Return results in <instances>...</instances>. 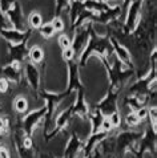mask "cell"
Wrapping results in <instances>:
<instances>
[{"instance_id": "16", "label": "cell", "mask_w": 157, "mask_h": 158, "mask_svg": "<svg viewBox=\"0 0 157 158\" xmlns=\"http://www.w3.org/2000/svg\"><path fill=\"white\" fill-rule=\"evenodd\" d=\"M32 29H25V31H17L14 28L10 29H3L0 31V36L8 44H20L23 41H28V39L31 37Z\"/></svg>"}, {"instance_id": "12", "label": "cell", "mask_w": 157, "mask_h": 158, "mask_svg": "<svg viewBox=\"0 0 157 158\" xmlns=\"http://www.w3.org/2000/svg\"><path fill=\"white\" fill-rule=\"evenodd\" d=\"M28 41H23L20 44H8V53L6 57V63L4 64H10V63H27L28 61Z\"/></svg>"}, {"instance_id": "9", "label": "cell", "mask_w": 157, "mask_h": 158, "mask_svg": "<svg viewBox=\"0 0 157 158\" xmlns=\"http://www.w3.org/2000/svg\"><path fill=\"white\" fill-rule=\"evenodd\" d=\"M45 114H47L45 106L39 108V109H36V110H33V112H29L28 114L19 122L20 128L23 129V131H24V133L27 134V135L32 137L33 131L36 130V128H37L39 125H40V122L44 121Z\"/></svg>"}, {"instance_id": "28", "label": "cell", "mask_w": 157, "mask_h": 158, "mask_svg": "<svg viewBox=\"0 0 157 158\" xmlns=\"http://www.w3.org/2000/svg\"><path fill=\"white\" fill-rule=\"evenodd\" d=\"M69 0H55V17H60L64 10L69 8Z\"/></svg>"}, {"instance_id": "15", "label": "cell", "mask_w": 157, "mask_h": 158, "mask_svg": "<svg viewBox=\"0 0 157 158\" xmlns=\"http://www.w3.org/2000/svg\"><path fill=\"white\" fill-rule=\"evenodd\" d=\"M109 41L112 45V52L115 55V59H117L125 68H133L132 64V55H130L129 49L125 45H123L121 43H119L115 37L109 36Z\"/></svg>"}, {"instance_id": "17", "label": "cell", "mask_w": 157, "mask_h": 158, "mask_svg": "<svg viewBox=\"0 0 157 158\" xmlns=\"http://www.w3.org/2000/svg\"><path fill=\"white\" fill-rule=\"evenodd\" d=\"M88 113H89V108H88V104L85 102L84 88H81V89H78L76 92L75 102L72 104V116L83 118V120L87 121L88 120Z\"/></svg>"}, {"instance_id": "39", "label": "cell", "mask_w": 157, "mask_h": 158, "mask_svg": "<svg viewBox=\"0 0 157 158\" xmlns=\"http://www.w3.org/2000/svg\"><path fill=\"white\" fill-rule=\"evenodd\" d=\"M63 60L64 61H68V60H73V59H76L75 57V53H73V51H72V48H68V49H65L63 51Z\"/></svg>"}, {"instance_id": "14", "label": "cell", "mask_w": 157, "mask_h": 158, "mask_svg": "<svg viewBox=\"0 0 157 158\" xmlns=\"http://www.w3.org/2000/svg\"><path fill=\"white\" fill-rule=\"evenodd\" d=\"M6 16H7L8 21L11 23L14 29H17V31L28 29L27 28V21H25V19H24V14H23V10H21V6H20L19 2H16L14 6L8 10Z\"/></svg>"}, {"instance_id": "42", "label": "cell", "mask_w": 157, "mask_h": 158, "mask_svg": "<svg viewBox=\"0 0 157 158\" xmlns=\"http://www.w3.org/2000/svg\"><path fill=\"white\" fill-rule=\"evenodd\" d=\"M0 158H11L8 149L2 143H0Z\"/></svg>"}, {"instance_id": "7", "label": "cell", "mask_w": 157, "mask_h": 158, "mask_svg": "<svg viewBox=\"0 0 157 158\" xmlns=\"http://www.w3.org/2000/svg\"><path fill=\"white\" fill-rule=\"evenodd\" d=\"M144 2L145 0H133L126 7V17H125V21L123 23V31L126 36H129L136 29L138 21H140L141 14H142Z\"/></svg>"}, {"instance_id": "23", "label": "cell", "mask_w": 157, "mask_h": 158, "mask_svg": "<svg viewBox=\"0 0 157 158\" xmlns=\"http://www.w3.org/2000/svg\"><path fill=\"white\" fill-rule=\"evenodd\" d=\"M145 104H146V100L140 98V97H137V96L128 94L124 98V105L126 108H129V110L133 112V113H136L137 110H140L141 108H144Z\"/></svg>"}, {"instance_id": "24", "label": "cell", "mask_w": 157, "mask_h": 158, "mask_svg": "<svg viewBox=\"0 0 157 158\" xmlns=\"http://www.w3.org/2000/svg\"><path fill=\"white\" fill-rule=\"evenodd\" d=\"M69 19H71V29L72 27L75 25L77 17L80 16V14L83 11H84V3L80 2V0H71V3H69Z\"/></svg>"}, {"instance_id": "21", "label": "cell", "mask_w": 157, "mask_h": 158, "mask_svg": "<svg viewBox=\"0 0 157 158\" xmlns=\"http://www.w3.org/2000/svg\"><path fill=\"white\" fill-rule=\"evenodd\" d=\"M121 6H115V7H111L108 11H104V12H100V14H95L93 17V21L92 23H100V24H109L112 21H115L119 19V16L121 14Z\"/></svg>"}, {"instance_id": "29", "label": "cell", "mask_w": 157, "mask_h": 158, "mask_svg": "<svg viewBox=\"0 0 157 158\" xmlns=\"http://www.w3.org/2000/svg\"><path fill=\"white\" fill-rule=\"evenodd\" d=\"M39 33H40L41 37H44V39H51L56 32H55L53 27L51 25V23H45L39 28Z\"/></svg>"}, {"instance_id": "22", "label": "cell", "mask_w": 157, "mask_h": 158, "mask_svg": "<svg viewBox=\"0 0 157 158\" xmlns=\"http://www.w3.org/2000/svg\"><path fill=\"white\" fill-rule=\"evenodd\" d=\"M104 118H105V117L103 116V113L100 110H97L96 108H93L92 110H89V113H88V121L91 122V126H92V129H91V134L100 131Z\"/></svg>"}, {"instance_id": "41", "label": "cell", "mask_w": 157, "mask_h": 158, "mask_svg": "<svg viewBox=\"0 0 157 158\" xmlns=\"http://www.w3.org/2000/svg\"><path fill=\"white\" fill-rule=\"evenodd\" d=\"M136 116L138 117V120L142 122L144 120H145V118H148V108H146V106L141 108L140 110H137V112H136Z\"/></svg>"}, {"instance_id": "4", "label": "cell", "mask_w": 157, "mask_h": 158, "mask_svg": "<svg viewBox=\"0 0 157 158\" xmlns=\"http://www.w3.org/2000/svg\"><path fill=\"white\" fill-rule=\"evenodd\" d=\"M39 93H40V97L45 101V105H44L47 109V114L44 118V135H45L48 133V129L51 128L56 108L59 106V104L62 102L63 100L68 97V94L65 93V90L62 92V93H55V92H48V90H39Z\"/></svg>"}, {"instance_id": "10", "label": "cell", "mask_w": 157, "mask_h": 158, "mask_svg": "<svg viewBox=\"0 0 157 158\" xmlns=\"http://www.w3.org/2000/svg\"><path fill=\"white\" fill-rule=\"evenodd\" d=\"M121 90L113 89V88H108V92L104 97L99 101V104L96 105V109L103 113L104 117H109L113 113L119 112V108H117V98H119Z\"/></svg>"}, {"instance_id": "32", "label": "cell", "mask_w": 157, "mask_h": 158, "mask_svg": "<svg viewBox=\"0 0 157 158\" xmlns=\"http://www.w3.org/2000/svg\"><path fill=\"white\" fill-rule=\"evenodd\" d=\"M57 41H59V45H60V48H62V51L68 49V48H71V45H72V40L65 33L60 35L59 39H57Z\"/></svg>"}, {"instance_id": "43", "label": "cell", "mask_w": 157, "mask_h": 158, "mask_svg": "<svg viewBox=\"0 0 157 158\" xmlns=\"http://www.w3.org/2000/svg\"><path fill=\"white\" fill-rule=\"evenodd\" d=\"M132 2H133V0H123V2H121V3H123V4H121V8H123V10H126V7H128Z\"/></svg>"}, {"instance_id": "13", "label": "cell", "mask_w": 157, "mask_h": 158, "mask_svg": "<svg viewBox=\"0 0 157 158\" xmlns=\"http://www.w3.org/2000/svg\"><path fill=\"white\" fill-rule=\"evenodd\" d=\"M72 104L69 105L68 108H65L64 110H62L59 113V116L56 117L55 120V124L53 126L55 128L52 129V131H49V133H47L44 137H45V141H51L52 138L55 137V135H57L59 133H62L63 130H65V128L69 125V121H71L72 118Z\"/></svg>"}, {"instance_id": "44", "label": "cell", "mask_w": 157, "mask_h": 158, "mask_svg": "<svg viewBox=\"0 0 157 158\" xmlns=\"http://www.w3.org/2000/svg\"><path fill=\"white\" fill-rule=\"evenodd\" d=\"M37 158H55V157L51 156V154H47V153H41V154Z\"/></svg>"}, {"instance_id": "46", "label": "cell", "mask_w": 157, "mask_h": 158, "mask_svg": "<svg viewBox=\"0 0 157 158\" xmlns=\"http://www.w3.org/2000/svg\"><path fill=\"white\" fill-rule=\"evenodd\" d=\"M103 158H112V157H109V156H105V157H103Z\"/></svg>"}, {"instance_id": "47", "label": "cell", "mask_w": 157, "mask_h": 158, "mask_svg": "<svg viewBox=\"0 0 157 158\" xmlns=\"http://www.w3.org/2000/svg\"><path fill=\"white\" fill-rule=\"evenodd\" d=\"M0 110H2V104H0Z\"/></svg>"}, {"instance_id": "26", "label": "cell", "mask_w": 157, "mask_h": 158, "mask_svg": "<svg viewBox=\"0 0 157 158\" xmlns=\"http://www.w3.org/2000/svg\"><path fill=\"white\" fill-rule=\"evenodd\" d=\"M27 24H28L29 29H39L40 28L41 25L44 24V20H43V16H41L40 12H37V11L31 12L28 16V19H27Z\"/></svg>"}, {"instance_id": "11", "label": "cell", "mask_w": 157, "mask_h": 158, "mask_svg": "<svg viewBox=\"0 0 157 158\" xmlns=\"http://www.w3.org/2000/svg\"><path fill=\"white\" fill-rule=\"evenodd\" d=\"M67 63V71H68V85L65 89V93L68 96H71L72 93H76L78 89L84 88L80 78V67L77 64V60H68Z\"/></svg>"}, {"instance_id": "35", "label": "cell", "mask_w": 157, "mask_h": 158, "mask_svg": "<svg viewBox=\"0 0 157 158\" xmlns=\"http://www.w3.org/2000/svg\"><path fill=\"white\" fill-rule=\"evenodd\" d=\"M108 120H109V122H111V125H112L113 129L119 128L120 124H121V117H120V113L119 112H116V113H113V114H111L109 117H108Z\"/></svg>"}, {"instance_id": "36", "label": "cell", "mask_w": 157, "mask_h": 158, "mask_svg": "<svg viewBox=\"0 0 157 158\" xmlns=\"http://www.w3.org/2000/svg\"><path fill=\"white\" fill-rule=\"evenodd\" d=\"M10 28H12V25H11L10 21H8L6 14L0 12V31H3V29H10Z\"/></svg>"}, {"instance_id": "30", "label": "cell", "mask_w": 157, "mask_h": 158, "mask_svg": "<svg viewBox=\"0 0 157 158\" xmlns=\"http://www.w3.org/2000/svg\"><path fill=\"white\" fill-rule=\"evenodd\" d=\"M148 118H149V126L156 129V125H157V106L148 108Z\"/></svg>"}, {"instance_id": "2", "label": "cell", "mask_w": 157, "mask_h": 158, "mask_svg": "<svg viewBox=\"0 0 157 158\" xmlns=\"http://www.w3.org/2000/svg\"><path fill=\"white\" fill-rule=\"evenodd\" d=\"M100 60H101L104 68H105V71H107L108 80H109V88L121 90L123 86L126 84V81L133 76L134 69L133 68H125L117 59L113 60L112 65L108 64L107 59H100Z\"/></svg>"}, {"instance_id": "3", "label": "cell", "mask_w": 157, "mask_h": 158, "mask_svg": "<svg viewBox=\"0 0 157 158\" xmlns=\"http://www.w3.org/2000/svg\"><path fill=\"white\" fill-rule=\"evenodd\" d=\"M141 133L138 131L125 130L115 135V158H123L126 153L133 152L137 141L141 138Z\"/></svg>"}, {"instance_id": "19", "label": "cell", "mask_w": 157, "mask_h": 158, "mask_svg": "<svg viewBox=\"0 0 157 158\" xmlns=\"http://www.w3.org/2000/svg\"><path fill=\"white\" fill-rule=\"evenodd\" d=\"M21 64L19 63H10V64H4L0 68V74L3 77H6L10 82H15V84H20L23 73H21Z\"/></svg>"}, {"instance_id": "45", "label": "cell", "mask_w": 157, "mask_h": 158, "mask_svg": "<svg viewBox=\"0 0 157 158\" xmlns=\"http://www.w3.org/2000/svg\"><path fill=\"white\" fill-rule=\"evenodd\" d=\"M100 2H105L107 3V0H100ZM119 2H123V0H119Z\"/></svg>"}, {"instance_id": "25", "label": "cell", "mask_w": 157, "mask_h": 158, "mask_svg": "<svg viewBox=\"0 0 157 158\" xmlns=\"http://www.w3.org/2000/svg\"><path fill=\"white\" fill-rule=\"evenodd\" d=\"M44 60V51L41 47L33 45L31 48H28V61L32 64H40Z\"/></svg>"}, {"instance_id": "33", "label": "cell", "mask_w": 157, "mask_h": 158, "mask_svg": "<svg viewBox=\"0 0 157 158\" xmlns=\"http://www.w3.org/2000/svg\"><path fill=\"white\" fill-rule=\"evenodd\" d=\"M51 25L53 27V29H55V32H62V31H64V21L62 20V17H53L51 21Z\"/></svg>"}, {"instance_id": "50", "label": "cell", "mask_w": 157, "mask_h": 158, "mask_svg": "<svg viewBox=\"0 0 157 158\" xmlns=\"http://www.w3.org/2000/svg\"><path fill=\"white\" fill-rule=\"evenodd\" d=\"M144 158H145V157H144Z\"/></svg>"}, {"instance_id": "48", "label": "cell", "mask_w": 157, "mask_h": 158, "mask_svg": "<svg viewBox=\"0 0 157 158\" xmlns=\"http://www.w3.org/2000/svg\"><path fill=\"white\" fill-rule=\"evenodd\" d=\"M112 158H115V157H112Z\"/></svg>"}, {"instance_id": "38", "label": "cell", "mask_w": 157, "mask_h": 158, "mask_svg": "<svg viewBox=\"0 0 157 158\" xmlns=\"http://www.w3.org/2000/svg\"><path fill=\"white\" fill-rule=\"evenodd\" d=\"M7 131H8V120L6 117L0 116V137L7 134Z\"/></svg>"}, {"instance_id": "1", "label": "cell", "mask_w": 157, "mask_h": 158, "mask_svg": "<svg viewBox=\"0 0 157 158\" xmlns=\"http://www.w3.org/2000/svg\"><path fill=\"white\" fill-rule=\"evenodd\" d=\"M113 55L112 52V45L109 41V36L105 35V36H100V35L96 33V31L93 29L91 32L89 40L87 43L85 48L83 49L81 55L78 56L77 59V64L78 67L84 68L87 65V61H88L92 56H97L99 59H107L109 60V57Z\"/></svg>"}, {"instance_id": "5", "label": "cell", "mask_w": 157, "mask_h": 158, "mask_svg": "<svg viewBox=\"0 0 157 158\" xmlns=\"http://www.w3.org/2000/svg\"><path fill=\"white\" fill-rule=\"evenodd\" d=\"M16 152L20 158H37L36 146H35L33 138L27 135L20 128V125L15 130V137H14Z\"/></svg>"}, {"instance_id": "20", "label": "cell", "mask_w": 157, "mask_h": 158, "mask_svg": "<svg viewBox=\"0 0 157 158\" xmlns=\"http://www.w3.org/2000/svg\"><path fill=\"white\" fill-rule=\"evenodd\" d=\"M24 73H25V78H27L28 85L31 86V89L33 92H39L40 90V71L35 64L27 61L24 65Z\"/></svg>"}, {"instance_id": "8", "label": "cell", "mask_w": 157, "mask_h": 158, "mask_svg": "<svg viewBox=\"0 0 157 158\" xmlns=\"http://www.w3.org/2000/svg\"><path fill=\"white\" fill-rule=\"evenodd\" d=\"M146 152L152 153L153 157H156V129H153L152 126H149L145 133L141 135L132 153L134 158H144V154Z\"/></svg>"}, {"instance_id": "18", "label": "cell", "mask_w": 157, "mask_h": 158, "mask_svg": "<svg viewBox=\"0 0 157 158\" xmlns=\"http://www.w3.org/2000/svg\"><path fill=\"white\" fill-rule=\"evenodd\" d=\"M83 146H84V142H83V139L80 138V135L77 133H72V135L69 137L67 146L64 149L63 158H81Z\"/></svg>"}, {"instance_id": "27", "label": "cell", "mask_w": 157, "mask_h": 158, "mask_svg": "<svg viewBox=\"0 0 157 158\" xmlns=\"http://www.w3.org/2000/svg\"><path fill=\"white\" fill-rule=\"evenodd\" d=\"M14 109L19 114H24L28 109V101L24 96H17L14 100Z\"/></svg>"}, {"instance_id": "37", "label": "cell", "mask_w": 157, "mask_h": 158, "mask_svg": "<svg viewBox=\"0 0 157 158\" xmlns=\"http://www.w3.org/2000/svg\"><path fill=\"white\" fill-rule=\"evenodd\" d=\"M8 90H10V81L0 74V93L4 94V93H7Z\"/></svg>"}, {"instance_id": "40", "label": "cell", "mask_w": 157, "mask_h": 158, "mask_svg": "<svg viewBox=\"0 0 157 158\" xmlns=\"http://www.w3.org/2000/svg\"><path fill=\"white\" fill-rule=\"evenodd\" d=\"M112 125H111V122H109V120H108V117H105L104 118V121H103V124H101V131H107V133H111L112 131Z\"/></svg>"}, {"instance_id": "34", "label": "cell", "mask_w": 157, "mask_h": 158, "mask_svg": "<svg viewBox=\"0 0 157 158\" xmlns=\"http://www.w3.org/2000/svg\"><path fill=\"white\" fill-rule=\"evenodd\" d=\"M16 2L17 0H0V12L7 14L8 10H10Z\"/></svg>"}, {"instance_id": "49", "label": "cell", "mask_w": 157, "mask_h": 158, "mask_svg": "<svg viewBox=\"0 0 157 158\" xmlns=\"http://www.w3.org/2000/svg\"><path fill=\"white\" fill-rule=\"evenodd\" d=\"M69 2H71V0H69Z\"/></svg>"}, {"instance_id": "6", "label": "cell", "mask_w": 157, "mask_h": 158, "mask_svg": "<svg viewBox=\"0 0 157 158\" xmlns=\"http://www.w3.org/2000/svg\"><path fill=\"white\" fill-rule=\"evenodd\" d=\"M93 31V25L92 21H87V23H83L81 25H78L73 29V39H72V51L75 53V57L78 59V56L81 55L83 49L85 48L87 43L89 40L91 32Z\"/></svg>"}, {"instance_id": "31", "label": "cell", "mask_w": 157, "mask_h": 158, "mask_svg": "<svg viewBox=\"0 0 157 158\" xmlns=\"http://www.w3.org/2000/svg\"><path fill=\"white\" fill-rule=\"evenodd\" d=\"M125 122H126V125H128V126H130V128H134V126H137L141 121L138 120V117L136 116V113L130 112V113H128V114L125 116Z\"/></svg>"}]
</instances>
